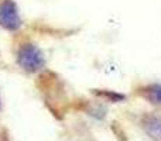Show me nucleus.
Returning <instances> with one entry per match:
<instances>
[{"label": "nucleus", "mask_w": 161, "mask_h": 141, "mask_svg": "<svg viewBox=\"0 0 161 141\" xmlns=\"http://www.w3.org/2000/svg\"><path fill=\"white\" fill-rule=\"evenodd\" d=\"M13 55L16 65L28 75L41 73L45 69L47 59L44 52L28 37H16V42L13 44Z\"/></svg>", "instance_id": "1"}, {"label": "nucleus", "mask_w": 161, "mask_h": 141, "mask_svg": "<svg viewBox=\"0 0 161 141\" xmlns=\"http://www.w3.org/2000/svg\"><path fill=\"white\" fill-rule=\"evenodd\" d=\"M23 27V19L14 0H0V28L17 34Z\"/></svg>", "instance_id": "2"}, {"label": "nucleus", "mask_w": 161, "mask_h": 141, "mask_svg": "<svg viewBox=\"0 0 161 141\" xmlns=\"http://www.w3.org/2000/svg\"><path fill=\"white\" fill-rule=\"evenodd\" d=\"M142 127L154 141H161V113H147L142 117Z\"/></svg>", "instance_id": "3"}, {"label": "nucleus", "mask_w": 161, "mask_h": 141, "mask_svg": "<svg viewBox=\"0 0 161 141\" xmlns=\"http://www.w3.org/2000/svg\"><path fill=\"white\" fill-rule=\"evenodd\" d=\"M136 95L142 99L147 100L148 103L156 106H161V83H146L140 85L136 89Z\"/></svg>", "instance_id": "4"}, {"label": "nucleus", "mask_w": 161, "mask_h": 141, "mask_svg": "<svg viewBox=\"0 0 161 141\" xmlns=\"http://www.w3.org/2000/svg\"><path fill=\"white\" fill-rule=\"evenodd\" d=\"M0 102H2V100H0Z\"/></svg>", "instance_id": "5"}]
</instances>
